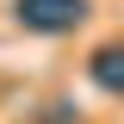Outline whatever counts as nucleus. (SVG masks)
<instances>
[{"instance_id":"f03ea898","label":"nucleus","mask_w":124,"mask_h":124,"mask_svg":"<svg viewBox=\"0 0 124 124\" xmlns=\"http://www.w3.org/2000/svg\"><path fill=\"white\" fill-rule=\"evenodd\" d=\"M81 75H87V87H99V93H106L112 106H124V31L99 37V44L81 56Z\"/></svg>"},{"instance_id":"f257e3e1","label":"nucleus","mask_w":124,"mask_h":124,"mask_svg":"<svg viewBox=\"0 0 124 124\" xmlns=\"http://www.w3.org/2000/svg\"><path fill=\"white\" fill-rule=\"evenodd\" d=\"M6 25L37 44H68L99 25V0H6Z\"/></svg>"}]
</instances>
